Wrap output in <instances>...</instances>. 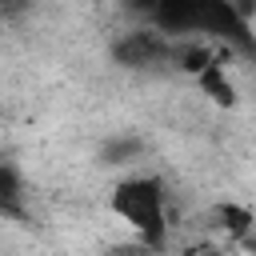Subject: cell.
Returning <instances> with one entry per match:
<instances>
[{
  "instance_id": "4",
  "label": "cell",
  "mask_w": 256,
  "mask_h": 256,
  "mask_svg": "<svg viewBox=\"0 0 256 256\" xmlns=\"http://www.w3.org/2000/svg\"><path fill=\"white\" fill-rule=\"evenodd\" d=\"M212 220H216V228H220L232 244H240L244 236L256 232V212H252L248 204H236V200L216 204V208H212Z\"/></svg>"
},
{
  "instance_id": "5",
  "label": "cell",
  "mask_w": 256,
  "mask_h": 256,
  "mask_svg": "<svg viewBox=\"0 0 256 256\" xmlns=\"http://www.w3.org/2000/svg\"><path fill=\"white\" fill-rule=\"evenodd\" d=\"M140 156H144V144H140L136 136H128V132H120V136H112V140L100 144V164H104V168L132 164V160H140Z\"/></svg>"
},
{
  "instance_id": "3",
  "label": "cell",
  "mask_w": 256,
  "mask_h": 256,
  "mask_svg": "<svg viewBox=\"0 0 256 256\" xmlns=\"http://www.w3.org/2000/svg\"><path fill=\"white\" fill-rule=\"evenodd\" d=\"M228 48H220V60L216 64H208L200 76H196V92L208 100V104H216V108H236L240 104V92H236V80H232V72H228Z\"/></svg>"
},
{
  "instance_id": "2",
  "label": "cell",
  "mask_w": 256,
  "mask_h": 256,
  "mask_svg": "<svg viewBox=\"0 0 256 256\" xmlns=\"http://www.w3.org/2000/svg\"><path fill=\"white\" fill-rule=\"evenodd\" d=\"M172 56V40L160 36L152 24H140V28H128V32H116L112 40V60L132 68V72H148V68H164Z\"/></svg>"
},
{
  "instance_id": "1",
  "label": "cell",
  "mask_w": 256,
  "mask_h": 256,
  "mask_svg": "<svg viewBox=\"0 0 256 256\" xmlns=\"http://www.w3.org/2000/svg\"><path fill=\"white\" fill-rule=\"evenodd\" d=\"M108 208L144 248H160V240L168 236V192L156 176L136 172L116 180L108 192Z\"/></svg>"
},
{
  "instance_id": "6",
  "label": "cell",
  "mask_w": 256,
  "mask_h": 256,
  "mask_svg": "<svg viewBox=\"0 0 256 256\" xmlns=\"http://www.w3.org/2000/svg\"><path fill=\"white\" fill-rule=\"evenodd\" d=\"M20 196H24V180H20V172H16L8 160H0V208L8 212L12 204H20Z\"/></svg>"
},
{
  "instance_id": "7",
  "label": "cell",
  "mask_w": 256,
  "mask_h": 256,
  "mask_svg": "<svg viewBox=\"0 0 256 256\" xmlns=\"http://www.w3.org/2000/svg\"><path fill=\"white\" fill-rule=\"evenodd\" d=\"M196 256H236L232 248H220V244H212V248H200Z\"/></svg>"
}]
</instances>
